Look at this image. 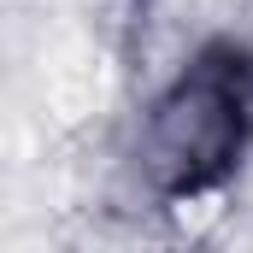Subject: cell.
<instances>
[{"label": "cell", "mask_w": 253, "mask_h": 253, "mask_svg": "<svg viewBox=\"0 0 253 253\" xmlns=\"http://www.w3.org/2000/svg\"><path fill=\"white\" fill-rule=\"evenodd\" d=\"M242 77L230 65H200L177 83V94L153 112L147 129V165L171 183V189H194L206 177L224 171V159L242 141Z\"/></svg>", "instance_id": "cell-1"}]
</instances>
